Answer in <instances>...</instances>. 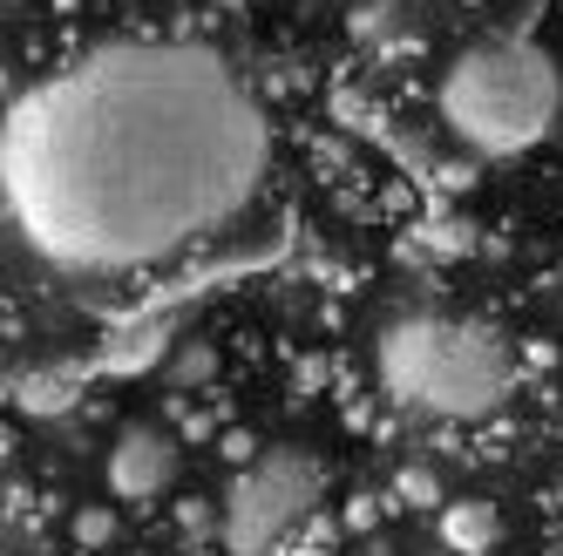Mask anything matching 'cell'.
Wrapping results in <instances>:
<instances>
[{"label": "cell", "mask_w": 563, "mask_h": 556, "mask_svg": "<svg viewBox=\"0 0 563 556\" xmlns=\"http://www.w3.org/2000/svg\"><path fill=\"white\" fill-rule=\"evenodd\" d=\"M82 536H89V543H96V536H109V515H102V509H89V515H82Z\"/></svg>", "instance_id": "obj_7"}, {"label": "cell", "mask_w": 563, "mask_h": 556, "mask_svg": "<svg viewBox=\"0 0 563 556\" xmlns=\"http://www.w3.org/2000/svg\"><path fill=\"white\" fill-rule=\"evenodd\" d=\"M327 502V462L306 448H265L231 475L218 536L231 556H272L292 530L312 523V509Z\"/></svg>", "instance_id": "obj_4"}, {"label": "cell", "mask_w": 563, "mask_h": 556, "mask_svg": "<svg viewBox=\"0 0 563 556\" xmlns=\"http://www.w3.org/2000/svg\"><path fill=\"white\" fill-rule=\"evenodd\" d=\"M434 109L468 149L522 156L556 130L563 75H556L550 48L522 42V34H489V42H468L449 68H441Z\"/></svg>", "instance_id": "obj_3"}, {"label": "cell", "mask_w": 563, "mask_h": 556, "mask_svg": "<svg viewBox=\"0 0 563 556\" xmlns=\"http://www.w3.org/2000/svg\"><path fill=\"white\" fill-rule=\"evenodd\" d=\"M177 475H184V448H177V434L156 427V421H130V427L109 442V462H102L109 496L130 502V509H143V502H156V496H170Z\"/></svg>", "instance_id": "obj_5"}, {"label": "cell", "mask_w": 563, "mask_h": 556, "mask_svg": "<svg viewBox=\"0 0 563 556\" xmlns=\"http://www.w3.org/2000/svg\"><path fill=\"white\" fill-rule=\"evenodd\" d=\"M496 536H503V523L489 502H441V543L455 556H489Z\"/></svg>", "instance_id": "obj_6"}, {"label": "cell", "mask_w": 563, "mask_h": 556, "mask_svg": "<svg viewBox=\"0 0 563 556\" xmlns=\"http://www.w3.org/2000/svg\"><path fill=\"white\" fill-rule=\"evenodd\" d=\"M272 177L265 109L218 48L123 34L48 68L8 109L0 184L27 258L136 278L238 231Z\"/></svg>", "instance_id": "obj_1"}, {"label": "cell", "mask_w": 563, "mask_h": 556, "mask_svg": "<svg viewBox=\"0 0 563 556\" xmlns=\"http://www.w3.org/2000/svg\"><path fill=\"white\" fill-rule=\"evenodd\" d=\"M374 374L394 408L428 421H489L516 393V346L468 312H400L374 340Z\"/></svg>", "instance_id": "obj_2"}]
</instances>
